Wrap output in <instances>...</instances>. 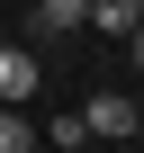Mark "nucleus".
<instances>
[{
    "label": "nucleus",
    "instance_id": "obj_1",
    "mask_svg": "<svg viewBox=\"0 0 144 153\" xmlns=\"http://www.w3.org/2000/svg\"><path fill=\"white\" fill-rule=\"evenodd\" d=\"M81 126L108 135V144H135V99H126V90H90V99H81Z\"/></svg>",
    "mask_w": 144,
    "mask_h": 153
},
{
    "label": "nucleus",
    "instance_id": "obj_2",
    "mask_svg": "<svg viewBox=\"0 0 144 153\" xmlns=\"http://www.w3.org/2000/svg\"><path fill=\"white\" fill-rule=\"evenodd\" d=\"M36 81H45V63H36V54H18L9 36H0V99H36Z\"/></svg>",
    "mask_w": 144,
    "mask_h": 153
},
{
    "label": "nucleus",
    "instance_id": "obj_3",
    "mask_svg": "<svg viewBox=\"0 0 144 153\" xmlns=\"http://www.w3.org/2000/svg\"><path fill=\"white\" fill-rule=\"evenodd\" d=\"M36 27H45V36H72V27H90V0H36Z\"/></svg>",
    "mask_w": 144,
    "mask_h": 153
},
{
    "label": "nucleus",
    "instance_id": "obj_4",
    "mask_svg": "<svg viewBox=\"0 0 144 153\" xmlns=\"http://www.w3.org/2000/svg\"><path fill=\"white\" fill-rule=\"evenodd\" d=\"M36 126H27V99H0V153H27Z\"/></svg>",
    "mask_w": 144,
    "mask_h": 153
},
{
    "label": "nucleus",
    "instance_id": "obj_5",
    "mask_svg": "<svg viewBox=\"0 0 144 153\" xmlns=\"http://www.w3.org/2000/svg\"><path fill=\"white\" fill-rule=\"evenodd\" d=\"M36 144H54V153H81V144H90V126H81V108H72V117H54V126H36Z\"/></svg>",
    "mask_w": 144,
    "mask_h": 153
},
{
    "label": "nucleus",
    "instance_id": "obj_6",
    "mask_svg": "<svg viewBox=\"0 0 144 153\" xmlns=\"http://www.w3.org/2000/svg\"><path fill=\"white\" fill-rule=\"evenodd\" d=\"M90 27H99V36H126V27H135V0H90Z\"/></svg>",
    "mask_w": 144,
    "mask_h": 153
},
{
    "label": "nucleus",
    "instance_id": "obj_7",
    "mask_svg": "<svg viewBox=\"0 0 144 153\" xmlns=\"http://www.w3.org/2000/svg\"><path fill=\"white\" fill-rule=\"evenodd\" d=\"M126 54H135V72H144V18H135V27H126Z\"/></svg>",
    "mask_w": 144,
    "mask_h": 153
},
{
    "label": "nucleus",
    "instance_id": "obj_8",
    "mask_svg": "<svg viewBox=\"0 0 144 153\" xmlns=\"http://www.w3.org/2000/svg\"><path fill=\"white\" fill-rule=\"evenodd\" d=\"M135 144H144V108H135Z\"/></svg>",
    "mask_w": 144,
    "mask_h": 153
},
{
    "label": "nucleus",
    "instance_id": "obj_9",
    "mask_svg": "<svg viewBox=\"0 0 144 153\" xmlns=\"http://www.w3.org/2000/svg\"><path fill=\"white\" fill-rule=\"evenodd\" d=\"M135 18H144V0H135Z\"/></svg>",
    "mask_w": 144,
    "mask_h": 153
}]
</instances>
